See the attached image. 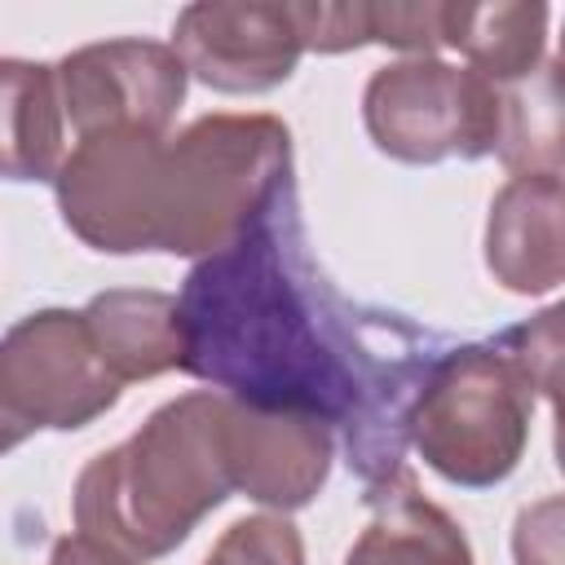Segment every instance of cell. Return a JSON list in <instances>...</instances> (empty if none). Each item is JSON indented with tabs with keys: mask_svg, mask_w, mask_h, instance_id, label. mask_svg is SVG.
Returning <instances> with one entry per match:
<instances>
[{
	"mask_svg": "<svg viewBox=\"0 0 565 565\" xmlns=\"http://www.w3.org/2000/svg\"><path fill=\"white\" fill-rule=\"evenodd\" d=\"M177 313L181 371L234 402L340 424L366 486L406 468V411L437 358L433 335L327 282L291 181L230 247L185 274Z\"/></svg>",
	"mask_w": 565,
	"mask_h": 565,
	"instance_id": "cell-1",
	"label": "cell"
},
{
	"mask_svg": "<svg viewBox=\"0 0 565 565\" xmlns=\"http://www.w3.org/2000/svg\"><path fill=\"white\" fill-rule=\"evenodd\" d=\"M225 393L199 388L163 402L128 441L88 459L75 481V525L132 561L168 556L230 499L221 455Z\"/></svg>",
	"mask_w": 565,
	"mask_h": 565,
	"instance_id": "cell-2",
	"label": "cell"
},
{
	"mask_svg": "<svg viewBox=\"0 0 565 565\" xmlns=\"http://www.w3.org/2000/svg\"><path fill=\"white\" fill-rule=\"evenodd\" d=\"M291 181V132L274 115H203L163 141L154 252L230 247Z\"/></svg>",
	"mask_w": 565,
	"mask_h": 565,
	"instance_id": "cell-3",
	"label": "cell"
},
{
	"mask_svg": "<svg viewBox=\"0 0 565 565\" xmlns=\"http://www.w3.org/2000/svg\"><path fill=\"white\" fill-rule=\"evenodd\" d=\"M534 397V380L499 340L446 349L419 375L406 441L450 486L486 490L521 463Z\"/></svg>",
	"mask_w": 565,
	"mask_h": 565,
	"instance_id": "cell-4",
	"label": "cell"
},
{
	"mask_svg": "<svg viewBox=\"0 0 565 565\" xmlns=\"http://www.w3.org/2000/svg\"><path fill=\"white\" fill-rule=\"evenodd\" d=\"M362 119L371 141L402 163L481 159L499 146L503 88L441 57H406L371 75Z\"/></svg>",
	"mask_w": 565,
	"mask_h": 565,
	"instance_id": "cell-5",
	"label": "cell"
},
{
	"mask_svg": "<svg viewBox=\"0 0 565 565\" xmlns=\"http://www.w3.org/2000/svg\"><path fill=\"white\" fill-rule=\"evenodd\" d=\"M163 141L137 128H102L79 137L53 185L66 230L110 256L154 252V203Z\"/></svg>",
	"mask_w": 565,
	"mask_h": 565,
	"instance_id": "cell-6",
	"label": "cell"
},
{
	"mask_svg": "<svg viewBox=\"0 0 565 565\" xmlns=\"http://www.w3.org/2000/svg\"><path fill=\"white\" fill-rule=\"evenodd\" d=\"M124 384L97 358L88 327L71 309L26 313L0 340V397L35 428H84L119 402Z\"/></svg>",
	"mask_w": 565,
	"mask_h": 565,
	"instance_id": "cell-7",
	"label": "cell"
},
{
	"mask_svg": "<svg viewBox=\"0 0 565 565\" xmlns=\"http://www.w3.org/2000/svg\"><path fill=\"white\" fill-rule=\"evenodd\" d=\"M62 115L79 137L102 128H137L168 137L172 115L185 102V66L172 44L106 40L66 53L57 66Z\"/></svg>",
	"mask_w": 565,
	"mask_h": 565,
	"instance_id": "cell-8",
	"label": "cell"
},
{
	"mask_svg": "<svg viewBox=\"0 0 565 565\" xmlns=\"http://www.w3.org/2000/svg\"><path fill=\"white\" fill-rule=\"evenodd\" d=\"M172 53L181 57L185 75L216 93H269L291 79L305 49L287 4L207 0L181 9Z\"/></svg>",
	"mask_w": 565,
	"mask_h": 565,
	"instance_id": "cell-9",
	"label": "cell"
},
{
	"mask_svg": "<svg viewBox=\"0 0 565 565\" xmlns=\"http://www.w3.org/2000/svg\"><path fill=\"white\" fill-rule=\"evenodd\" d=\"M331 424L300 411H265L225 397L221 455L230 486L247 499L278 512L313 503L331 472Z\"/></svg>",
	"mask_w": 565,
	"mask_h": 565,
	"instance_id": "cell-10",
	"label": "cell"
},
{
	"mask_svg": "<svg viewBox=\"0 0 565 565\" xmlns=\"http://www.w3.org/2000/svg\"><path fill=\"white\" fill-rule=\"evenodd\" d=\"M565 185L552 172L512 177L486 221V265L494 282L516 296L556 291L565 278V238H561Z\"/></svg>",
	"mask_w": 565,
	"mask_h": 565,
	"instance_id": "cell-11",
	"label": "cell"
},
{
	"mask_svg": "<svg viewBox=\"0 0 565 565\" xmlns=\"http://www.w3.org/2000/svg\"><path fill=\"white\" fill-rule=\"evenodd\" d=\"M371 521L344 565H477L459 521L419 494L411 468L366 486Z\"/></svg>",
	"mask_w": 565,
	"mask_h": 565,
	"instance_id": "cell-12",
	"label": "cell"
},
{
	"mask_svg": "<svg viewBox=\"0 0 565 565\" xmlns=\"http://www.w3.org/2000/svg\"><path fill=\"white\" fill-rule=\"evenodd\" d=\"M88 340L106 371L128 384V380H150L163 371H181L185 358V335H181V313L177 296L168 291H102L79 309Z\"/></svg>",
	"mask_w": 565,
	"mask_h": 565,
	"instance_id": "cell-13",
	"label": "cell"
},
{
	"mask_svg": "<svg viewBox=\"0 0 565 565\" xmlns=\"http://www.w3.org/2000/svg\"><path fill=\"white\" fill-rule=\"evenodd\" d=\"M62 93L44 62L0 57V177L53 181L62 168Z\"/></svg>",
	"mask_w": 565,
	"mask_h": 565,
	"instance_id": "cell-14",
	"label": "cell"
},
{
	"mask_svg": "<svg viewBox=\"0 0 565 565\" xmlns=\"http://www.w3.org/2000/svg\"><path fill=\"white\" fill-rule=\"evenodd\" d=\"M441 44L468 57V71L508 88L543 66L547 4H441Z\"/></svg>",
	"mask_w": 565,
	"mask_h": 565,
	"instance_id": "cell-15",
	"label": "cell"
},
{
	"mask_svg": "<svg viewBox=\"0 0 565 565\" xmlns=\"http://www.w3.org/2000/svg\"><path fill=\"white\" fill-rule=\"evenodd\" d=\"M499 159L521 172L561 177V97H556V62H543L530 84L503 88V124H499Z\"/></svg>",
	"mask_w": 565,
	"mask_h": 565,
	"instance_id": "cell-16",
	"label": "cell"
},
{
	"mask_svg": "<svg viewBox=\"0 0 565 565\" xmlns=\"http://www.w3.org/2000/svg\"><path fill=\"white\" fill-rule=\"evenodd\" d=\"M203 565H305V543L287 516L260 512L234 521Z\"/></svg>",
	"mask_w": 565,
	"mask_h": 565,
	"instance_id": "cell-17",
	"label": "cell"
},
{
	"mask_svg": "<svg viewBox=\"0 0 565 565\" xmlns=\"http://www.w3.org/2000/svg\"><path fill=\"white\" fill-rule=\"evenodd\" d=\"M366 44H384V49H406L415 57H433V49L441 44V4L424 0V4H366Z\"/></svg>",
	"mask_w": 565,
	"mask_h": 565,
	"instance_id": "cell-18",
	"label": "cell"
},
{
	"mask_svg": "<svg viewBox=\"0 0 565 565\" xmlns=\"http://www.w3.org/2000/svg\"><path fill=\"white\" fill-rule=\"evenodd\" d=\"M499 344L516 358V366L534 380L539 397L556 402V384H561V305L543 309L539 318L512 327L499 335Z\"/></svg>",
	"mask_w": 565,
	"mask_h": 565,
	"instance_id": "cell-19",
	"label": "cell"
},
{
	"mask_svg": "<svg viewBox=\"0 0 565 565\" xmlns=\"http://www.w3.org/2000/svg\"><path fill=\"white\" fill-rule=\"evenodd\" d=\"M516 565H561V503L543 499L516 516Z\"/></svg>",
	"mask_w": 565,
	"mask_h": 565,
	"instance_id": "cell-20",
	"label": "cell"
},
{
	"mask_svg": "<svg viewBox=\"0 0 565 565\" xmlns=\"http://www.w3.org/2000/svg\"><path fill=\"white\" fill-rule=\"evenodd\" d=\"M49 565H141V561H132L128 552H119L93 534H66L53 543Z\"/></svg>",
	"mask_w": 565,
	"mask_h": 565,
	"instance_id": "cell-21",
	"label": "cell"
},
{
	"mask_svg": "<svg viewBox=\"0 0 565 565\" xmlns=\"http://www.w3.org/2000/svg\"><path fill=\"white\" fill-rule=\"evenodd\" d=\"M26 437H31V428H26V424L4 406V397H0V455H9L13 446H22Z\"/></svg>",
	"mask_w": 565,
	"mask_h": 565,
	"instance_id": "cell-22",
	"label": "cell"
}]
</instances>
